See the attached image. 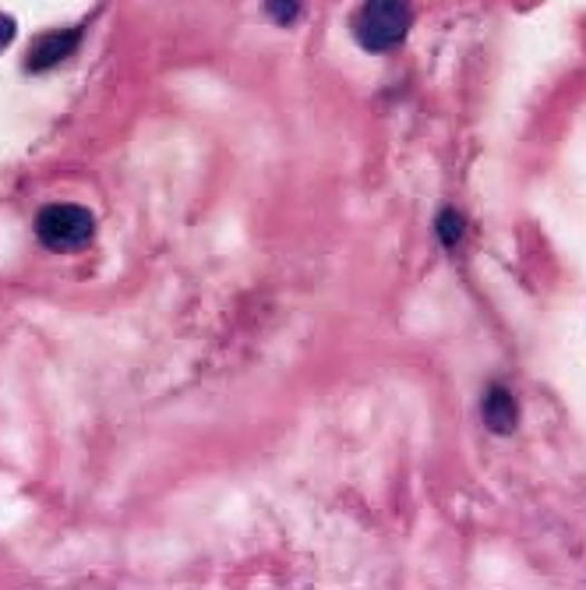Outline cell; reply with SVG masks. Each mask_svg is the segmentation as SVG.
<instances>
[{"instance_id": "1", "label": "cell", "mask_w": 586, "mask_h": 590, "mask_svg": "<svg viewBox=\"0 0 586 590\" xmlns=\"http://www.w3.org/2000/svg\"><path fill=\"white\" fill-rule=\"evenodd\" d=\"M410 4L407 0H368L358 14V39L361 47L371 50V53H385V50H395L407 39L410 32Z\"/></svg>"}, {"instance_id": "2", "label": "cell", "mask_w": 586, "mask_h": 590, "mask_svg": "<svg viewBox=\"0 0 586 590\" xmlns=\"http://www.w3.org/2000/svg\"><path fill=\"white\" fill-rule=\"evenodd\" d=\"M96 234V219L89 209L71 206V201H57L36 216V237L53 252H75L89 244Z\"/></svg>"}, {"instance_id": "3", "label": "cell", "mask_w": 586, "mask_h": 590, "mask_svg": "<svg viewBox=\"0 0 586 590\" xmlns=\"http://www.w3.org/2000/svg\"><path fill=\"white\" fill-rule=\"evenodd\" d=\"M78 29H60V32H47L39 36L36 43L29 47V71H47V68H57L60 60L71 57L75 47H78Z\"/></svg>"}, {"instance_id": "4", "label": "cell", "mask_w": 586, "mask_h": 590, "mask_svg": "<svg viewBox=\"0 0 586 590\" xmlns=\"http://www.w3.org/2000/svg\"><path fill=\"white\" fill-rule=\"evenodd\" d=\"M480 414H485V424L495 432V435H509L519 421V411H516V400L506 385H491L485 393V406H480Z\"/></svg>"}, {"instance_id": "5", "label": "cell", "mask_w": 586, "mask_h": 590, "mask_svg": "<svg viewBox=\"0 0 586 590\" xmlns=\"http://www.w3.org/2000/svg\"><path fill=\"white\" fill-rule=\"evenodd\" d=\"M434 234H438V240L446 244V248H456V244L463 240V216H459L456 209H446L442 216L434 219Z\"/></svg>"}, {"instance_id": "6", "label": "cell", "mask_w": 586, "mask_h": 590, "mask_svg": "<svg viewBox=\"0 0 586 590\" xmlns=\"http://www.w3.org/2000/svg\"><path fill=\"white\" fill-rule=\"evenodd\" d=\"M265 14L276 26H293L301 14V0H265Z\"/></svg>"}, {"instance_id": "7", "label": "cell", "mask_w": 586, "mask_h": 590, "mask_svg": "<svg viewBox=\"0 0 586 590\" xmlns=\"http://www.w3.org/2000/svg\"><path fill=\"white\" fill-rule=\"evenodd\" d=\"M11 39H14V22L8 14H0V50H4Z\"/></svg>"}]
</instances>
